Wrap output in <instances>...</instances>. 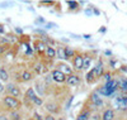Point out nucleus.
<instances>
[{
  "mask_svg": "<svg viewBox=\"0 0 127 120\" xmlns=\"http://www.w3.org/2000/svg\"><path fill=\"white\" fill-rule=\"evenodd\" d=\"M3 104L5 105V107H8L10 111L13 110H19L20 106H22V102H20L19 99H15L13 96H9V95H5L3 97Z\"/></svg>",
  "mask_w": 127,
  "mask_h": 120,
  "instance_id": "1",
  "label": "nucleus"
},
{
  "mask_svg": "<svg viewBox=\"0 0 127 120\" xmlns=\"http://www.w3.org/2000/svg\"><path fill=\"white\" fill-rule=\"evenodd\" d=\"M5 92H6V95L13 96L15 99L22 97V90H20V87L14 82H8L5 85Z\"/></svg>",
  "mask_w": 127,
  "mask_h": 120,
  "instance_id": "2",
  "label": "nucleus"
},
{
  "mask_svg": "<svg viewBox=\"0 0 127 120\" xmlns=\"http://www.w3.org/2000/svg\"><path fill=\"white\" fill-rule=\"evenodd\" d=\"M45 109L47 114H52V115H56L60 111V105L55 101V100H48L47 102H45Z\"/></svg>",
  "mask_w": 127,
  "mask_h": 120,
  "instance_id": "3",
  "label": "nucleus"
},
{
  "mask_svg": "<svg viewBox=\"0 0 127 120\" xmlns=\"http://www.w3.org/2000/svg\"><path fill=\"white\" fill-rule=\"evenodd\" d=\"M51 76H52V80L54 82H57V83H64L66 81V75L62 73L61 71H59L57 68H55L54 71L51 72Z\"/></svg>",
  "mask_w": 127,
  "mask_h": 120,
  "instance_id": "4",
  "label": "nucleus"
},
{
  "mask_svg": "<svg viewBox=\"0 0 127 120\" xmlns=\"http://www.w3.org/2000/svg\"><path fill=\"white\" fill-rule=\"evenodd\" d=\"M83 60H84L83 54L75 53V56L72 57V66H74V70L83 71Z\"/></svg>",
  "mask_w": 127,
  "mask_h": 120,
  "instance_id": "5",
  "label": "nucleus"
},
{
  "mask_svg": "<svg viewBox=\"0 0 127 120\" xmlns=\"http://www.w3.org/2000/svg\"><path fill=\"white\" fill-rule=\"evenodd\" d=\"M65 82H66L67 86L75 87V86H78L80 83V77H79L78 75H75V73H71V75L66 76V81Z\"/></svg>",
  "mask_w": 127,
  "mask_h": 120,
  "instance_id": "6",
  "label": "nucleus"
},
{
  "mask_svg": "<svg viewBox=\"0 0 127 120\" xmlns=\"http://www.w3.org/2000/svg\"><path fill=\"white\" fill-rule=\"evenodd\" d=\"M45 83H43V81L42 80H36V82H34V91H36V94L41 97V96H43L45 94H46V90H45Z\"/></svg>",
  "mask_w": 127,
  "mask_h": 120,
  "instance_id": "7",
  "label": "nucleus"
},
{
  "mask_svg": "<svg viewBox=\"0 0 127 120\" xmlns=\"http://www.w3.org/2000/svg\"><path fill=\"white\" fill-rule=\"evenodd\" d=\"M93 71H94V73H95V77L97 79H99V77H102L103 76V73H104V64H103V62L102 61H99L95 66L93 67Z\"/></svg>",
  "mask_w": 127,
  "mask_h": 120,
  "instance_id": "8",
  "label": "nucleus"
},
{
  "mask_svg": "<svg viewBox=\"0 0 127 120\" xmlns=\"http://www.w3.org/2000/svg\"><path fill=\"white\" fill-rule=\"evenodd\" d=\"M24 97H26V99H27L28 101H31L32 104H33V102H34V100L38 97V95L36 94V91H34L33 87H29V89L26 91V94H24Z\"/></svg>",
  "mask_w": 127,
  "mask_h": 120,
  "instance_id": "9",
  "label": "nucleus"
},
{
  "mask_svg": "<svg viewBox=\"0 0 127 120\" xmlns=\"http://www.w3.org/2000/svg\"><path fill=\"white\" fill-rule=\"evenodd\" d=\"M114 116H116V114H114L113 109H105L103 114L100 115V120H113Z\"/></svg>",
  "mask_w": 127,
  "mask_h": 120,
  "instance_id": "10",
  "label": "nucleus"
},
{
  "mask_svg": "<svg viewBox=\"0 0 127 120\" xmlns=\"http://www.w3.org/2000/svg\"><path fill=\"white\" fill-rule=\"evenodd\" d=\"M57 70L61 71L62 73H65L66 76H69V75L72 73V67H70L67 63H59L57 64Z\"/></svg>",
  "mask_w": 127,
  "mask_h": 120,
  "instance_id": "11",
  "label": "nucleus"
},
{
  "mask_svg": "<svg viewBox=\"0 0 127 120\" xmlns=\"http://www.w3.org/2000/svg\"><path fill=\"white\" fill-rule=\"evenodd\" d=\"M32 79H33V75H32L31 71H28V70L22 71V73H20V81L22 82H29V81H32Z\"/></svg>",
  "mask_w": 127,
  "mask_h": 120,
  "instance_id": "12",
  "label": "nucleus"
},
{
  "mask_svg": "<svg viewBox=\"0 0 127 120\" xmlns=\"http://www.w3.org/2000/svg\"><path fill=\"white\" fill-rule=\"evenodd\" d=\"M8 119L9 120H23V116H22V114H20L19 110H13V111L9 113Z\"/></svg>",
  "mask_w": 127,
  "mask_h": 120,
  "instance_id": "13",
  "label": "nucleus"
},
{
  "mask_svg": "<svg viewBox=\"0 0 127 120\" xmlns=\"http://www.w3.org/2000/svg\"><path fill=\"white\" fill-rule=\"evenodd\" d=\"M0 81H1L3 83L9 82V73L4 67H0Z\"/></svg>",
  "mask_w": 127,
  "mask_h": 120,
  "instance_id": "14",
  "label": "nucleus"
},
{
  "mask_svg": "<svg viewBox=\"0 0 127 120\" xmlns=\"http://www.w3.org/2000/svg\"><path fill=\"white\" fill-rule=\"evenodd\" d=\"M46 57L48 58V60H54V58H56V48H54V47H47L46 48Z\"/></svg>",
  "mask_w": 127,
  "mask_h": 120,
  "instance_id": "15",
  "label": "nucleus"
},
{
  "mask_svg": "<svg viewBox=\"0 0 127 120\" xmlns=\"http://www.w3.org/2000/svg\"><path fill=\"white\" fill-rule=\"evenodd\" d=\"M92 66V57L90 56H84V60H83V70H89Z\"/></svg>",
  "mask_w": 127,
  "mask_h": 120,
  "instance_id": "16",
  "label": "nucleus"
},
{
  "mask_svg": "<svg viewBox=\"0 0 127 120\" xmlns=\"http://www.w3.org/2000/svg\"><path fill=\"white\" fill-rule=\"evenodd\" d=\"M56 58H59V60H66L65 49H64V47H59V48H56Z\"/></svg>",
  "mask_w": 127,
  "mask_h": 120,
  "instance_id": "17",
  "label": "nucleus"
},
{
  "mask_svg": "<svg viewBox=\"0 0 127 120\" xmlns=\"http://www.w3.org/2000/svg\"><path fill=\"white\" fill-rule=\"evenodd\" d=\"M89 118H90V111L89 110H84V111H81L79 114L76 120H89Z\"/></svg>",
  "mask_w": 127,
  "mask_h": 120,
  "instance_id": "18",
  "label": "nucleus"
},
{
  "mask_svg": "<svg viewBox=\"0 0 127 120\" xmlns=\"http://www.w3.org/2000/svg\"><path fill=\"white\" fill-rule=\"evenodd\" d=\"M64 49H65V56H66V60L71 58L75 56V51H74L71 47H64Z\"/></svg>",
  "mask_w": 127,
  "mask_h": 120,
  "instance_id": "19",
  "label": "nucleus"
},
{
  "mask_svg": "<svg viewBox=\"0 0 127 120\" xmlns=\"http://www.w3.org/2000/svg\"><path fill=\"white\" fill-rule=\"evenodd\" d=\"M95 80H97V77H95V73L93 70H90L88 73H87V82L88 83H93Z\"/></svg>",
  "mask_w": 127,
  "mask_h": 120,
  "instance_id": "20",
  "label": "nucleus"
},
{
  "mask_svg": "<svg viewBox=\"0 0 127 120\" xmlns=\"http://www.w3.org/2000/svg\"><path fill=\"white\" fill-rule=\"evenodd\" d=\"M42 81H43V83H45L46 86H51V85H52V82H54V80H52V76H51V73L46 75L45 77L42 79Z\"/></svg>",
  "mask_w": 127,
  "mask_h": 120,
  "instance_id": "21",
  "label": "nucleus"
},
{
  "mask_svg": "<svg viewBox=\"0 0 127 120\" xmlns=\"http://www.w3.org/2000/svg\"><path fill=\"white\" fill-rule=\"evenodd\" d=\"M102 99V97H100V95L97 92V91H94L92 95H90V100L93 101V104H95V102H97V101H99Z\"/></svg>",
  "mask_w": 127,
  "mask_h": 120,
  "instance_id": "22",
  "label": "nucleus"
},
{
  "mask_svg": "<svg viewBox=\"0 0 127 120\" xmlns=\"http://www.w3.org/2000/svg\"><path fill=\"white\" fill-rule=\"evenodd\" d=\"M36 44H37V47H36L37 51H43L45 47H46V43H45V42H42V40H38Z\"/></svg>",
  "mask_w": 127,
  "mask_h": 120,
  "instance_id": "23",
  "label": "nucleus"
},
{
  "mask_svg": "<svg viewBox=\"0 0 127 120\" xmlns=\"http://www.w3.org/2000/svg\"><path fill=\"white\" fill-rule=\"evenodd\" d=\"M103 80H104L105 82L111 81V80H112V73H111V72H104V73H103Z\"/></svg>",
  "mask_w": 127,
  "mask_h": 120,
  "instance_id": "24",
  "label": "nucleus"
},
{
  "mask_svg": "<svg viewBox=\"0 0 127 120\" xmlns=\"http://www.w3.org/2000/svg\"><path fill=\"white\" fill-rule=\"evenodd\" d=\"M42 70H43V64H41V63H37L36 66H34V71H36V73L41 75V73H42Z\"/></svg>",
  "mask_w": 127,
  "mask_h": 120,
  "instance_id": "25",
  "label": "nucleus"
},
{
  "mask_svg": "<svg viewBox=\"0 0 127 120\" xmlns=\"http://www.w3.org/2000/svg\"><path fill=\"white\" fill-rule=\"evenodd\" d=\"M43 120H57L56 115H52V114H46L43 116Z\"/></svg>",
  "mask_w": 127,
  "mask_h": 120,
  "instance_id": "26",
  "label": "nucleus"
},
{
  "mask_svg": "<svg viewBox=\"0 0 127 120\" xmlns=\"http://www.w3.org/2000/svg\"><path fill=\"white\" fill-rule=\"evenodd\" d=\"M36 106H42V105H43V100H42V97H37V99L34 100V102H33Z\"/></svg>",
  "mask_w": 127,
  "mask_h": 120,
  "instance_id": "27",
  "label": "nucleus"
},
{
  "mask_svg": "<svg viewBox=\"0 0 127 120\" xmlns=\"http://www.w3.org/2000/svg\"><path fill=\"white\" fill-rule=\"evenodd\" d=\"M67 4L70 5V9H75V8H78V5H79L78 1H69Z\"/></svg>",
  "mask_w": 127,
  "mask_h": 120,
  "instance_id": "28",
  "label": "nucleus"
},
{
  "mask_svg": "<svg viewBox=\"0 0 127 120\" xmlns=\"http://www.w3.org/2000/svg\"><path fill=\"white\" fill-rule=\"evenodd\" d=\"M56 27H57V24H56V23H46V25H45V28H46V29L56 28Z\"/></svg>",
  "mask_w": 127,
  "mask_h": 120,
  "instance_id": "29",
  "label": "nucleus"
},
{
  "mask_svg": "<svg viewBox=\"0 0 127 120\" xmlns=\"http://www.w3.org/2000/svg\"><path fill=\"white\" fill-rule=\"evenodd\" d=\"M74 101V96H70V99H69V101L66 102V107H65V110H69L70 109V105H71V102Z\"/></svg>",
  "mask_w": 127,
  "mask_h": 120,
  "instance_id": "30",
  "label": "nucleus"
},
{
  "mask_svg": "<svg viewBox=\"0 0 127 120\" xmlns=\"http://www.w3.org/2000/svg\"><path fill=\"white\" fill-rule=\"evenodd\" d=\"M89 120H100V115H99V114H94V115H90Z\"/></svg>",
  "mask_w": 127,
  "mask_h": 120,
  "instance_id": "31",
  "label": "nucleus"
},
{
  "mask_svg": "<svg viewBox=\"0 0 127 120\" xmlns=\"http://www.w3.org/2000/svg\"><path fill=\"white\" fill-rule=\"evenodd\" d=\"M5 92V83H3L1 81H0V95Z\"/></svg>",
  "mask_w": 127,
  "mask_h": 120,
  "instance_id": "32",
  "label": "nucleus"
},
{
  "mask_svg": "<svg viewBox=\"0 0 127 120\" xmlns=\"http://www.w3.org/2000/svg\"><path fill=\"white\" fill-rule=\"evenodd\" d=\"M43 23H46V20L43 18H37L36 19V24H43Z\"/></svg>",
  "mask_w": 127,
  "mask_h": 120,
  "instance_id": "33",
  "label": "nucleus"
},
{
  "mask_svg": "<svg viewBox=\"0 0 127 120\" xmlns=\"http://www.w3.org/2000/svg\"><path fill=\"white\" fill-rule=\"evenodd\" d=\"M92 10H93V14H95V15H99L100 14V12L97 9V8H94V6H92Z\"/></svg>",
  "mask_w": 127,
  "mask_h": 120,
  "instance_id": "34",
  "label": "nucleus"
},
{
  "mask_svg": "<svg viewBox=\"0 0 127 120\" xmlns=\"http://www.w3.org/2000/svg\"><path fill=\"white\" fill-rule=\"evenodd\" d=\"M9 5H13V3H1L0 4V8H8Z\"/></svg>",
  "mask_w": 127,
  "mask_h": 120,
  "instance_id": "35",
  "label": "nucleus"
},
{
  "mask_svg": "<svg viewBox=\"0 0 127 120\" xmlns=\"http://www.w3.org/2000/svg\"><path fill=\"white\" fill-rule=\"evenodd\" d=\"M0 34H1V36L5 34V29H4V25L3 24H0Z\"/></svg>",
  "mask_w": 127,
  "mask_h": 120,
  "instance_id": "36",
  "label": "nucleus"
},
{
  "mask_svg": "<svg viewBox=\"0 0 127 120\" xmlns=\"http://www.w3.org/2000/svg\"><path fill=\"white\" fill-rule=\"evenodd\" d=\"M41 5H54V1H42Z\"/></svg>",
  "mask_w": 127,
  "mask_h": 120,
  "instance_id": "37",
  "label": "nucleus"
},
{
  "mask_svg": "<svg viewBox=\"0 0 127 120\" xmlns=\"http://www.w3.org/2000/svg\"><path fill=\"white\" fill-rule=\"evenodd\" d=\"M85 14H87V15H89V17H90V15H93V10H92V8L85 10Z\"/></svg>",
  "mask_w": 127,
  "mask_h": 120,
  "instance_id": "38",
  "label": "nucleus"
},
{
  "mask_svg": "<svg viewBox=\"0 0 127 120\" xmlns=\"http://www.w3.org/2000/svg\"><path fill=\"white\" fill-rule=\"evenodd\" d=\"M0 120H9V119H8V116H6V115L0 114Z\"/></svg>",
  "mask_w": 127,
  "mask_h": 120,
  "instance_id": "39",
  "label": "nucleus"
},
{
  "mask_svg": "<svg viewBox=\"0 0 127 120\" xmlns=\"http://www.w3.org/2000/svg\"><path fill=\"white\" fill-rule=\"evenodd\" d=\"M121 71L125 72V73H127V66H122V67H121Z\"/></svg>",
  "mask_w": 127,
  "mask_h": 120,
  "instance_id": "40",
  "label": "nucleus"
},
{
  "mask_svg": "<svg viewBox=\"0 0 127 120\" xmlns=\"http://www.w3.org/2000/svg\"><path fill=\"white\" fill-rule=\"evenodd\" d=\"M109 64H111L112 67H114V66H116V61H114V60H111V61H109Z\"/></svg>",
  "mask_w": 127,
  "mask_h": 120,
  "instance_id": "41",
  "label": "nucleus"
},
{
  "mask_svg": "<svg viewBox=\"0 0 127 120\" xmlns=\"http://www.w3.org/2000/svg\"><path fill=\"white\" fill-rule=\"evenodd\" d=\"M104 54L105 56H112V52L111 51H104Z\"/></svg>",
  "mask_w": 127,
  "mask_h": 120,
  "instance_id": "42",
  "label": "nucleus"
},
{
  "mask_svg": "<svg viewBox=\"0 0 127 120\" xmlns=\"http://www.w3.org/2000/svg\"><path fill=\"white\" fill-rule=\"evenodd\" d=\"M90 37H92L90 34H83V38H85V39H89Z\"/></svg>",
  "mask_w": 127,
  "mask_h": 120,
  "instance_id": "43",
  "label": "nucleus"
},
{
  "mask_svg": "<svg viewBox=\"0 0 127 120\" xmlns=\"http://www.w3.org/2000/svg\"><path fill=\"white\" fill-rule=\"evenodd\" d=\"M105 30H107V29H105V27H103V28H100V29H99L100 33H105Z\"/></svg>",
  "mask_w": 127,
  "mask_h": 120,
  "instance_id": "44",
  "label": "nucleus"
},
{
  "mask_svg": "<svg viewBox=\"0 0 127 120\" xmlns=\"http://www.w3.org/2000/svg\"><path fill=\"white\" fill-rule=\"evenodd\" d=\"M15 32H17V33H19V34H20V33H22L23 30H22V29H19V28H15Z\"/></svg>",
  "mask_w": 127,
  "mask_h": 120,
  "instance_id": "45",
  "label": "nucleus"
}]
</instances>
